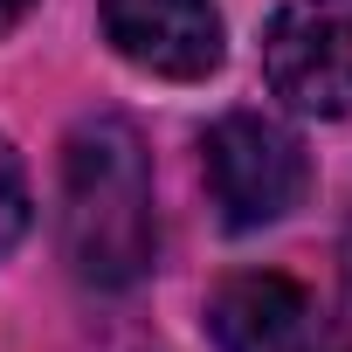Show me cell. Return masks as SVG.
<instances>
[{
  "mask_svg": "<svg viewBox=\"0 0 352 352\" xmlns=\"http://www.w3.org/2000/svg\"><path fill=\"white\" fill-rule=\"evenodd\" d=\"M152 152L131 118H83L63 145V256L90 290H131L152 270Z\"/></svg>",
  "mask_w": 352,
  "mask_h": 352,
  "instance_id": "1",
  "label": "cell"
},
{
  "mask_svg": "<svg viewBox=\"0 0 352 352\" xmlns=\"http://www.w3.org/2000/svg\"><path fill=\"white\" fill-rule=\"evenodd\" d=\"M304 187H311V159L290 124L263 111H228L208 131V194L221 208V228L235 235L270 228L304 201Z\"/></svg>",
  "mask_w": 352,
  "mask_h": 352,
  "instance_id": "2",
  "label": "cell"
},
{
  "mask_svg": "<svg viewBox=\"0 0 352 352\" xmlns=\"http://www.w3.org/2000/svg\"><path fill=\"white\" fill-rule=\"evenodd\" d=\"M263 76L304 118L352 111V0H283L263 28Z\"/></svg>",
  "mask_w": 352,
  "mask_h": 352,
  "instance_id": "3",
  "label": "cell"
},
{
  "mask_svg": "<svg viewBox=\"0 0 352 352\" xmlns=\"http://www.w3.org/2000/svg\"><path fill=\"white\" fill-rule=\"evenodd\" d=\"M208 331L221 352H345V338L318 311V297L276 270L228 276L208 304Z\"/></svg>",
  "mask_w": 352,
  "mask_h": 352,
  "instance_id": "4",
  "label": "cell"
},
{
  "mask_svg": "<svg viewBox=\"0 0 352 352\" xmlns=\"http://www.w3.org/2000/svg\"><path fill=\"white\" fill-rule=\"evenodd\" d=\"M104 35L124 63L166 83H201L221 69V14L214 0H97Z\"/></svg>",
  "mask_w": 352,
  "mask_h": 352,
  "instance_id": "5",
  "label": "cell"
},
{
  "mask_svg": "<svg viewBox=\"0 0 352 352\" xmlns=\"http://www.w3.org/2000/svg\"><path fill=\"white\" fill-rule=\"evenodd\" d=\"M21 235H28V173L8 152V138H0V256H8Z\"/></svg>",
  "mask_w": 352,
  "mask_h": 352,
  "instance_id": "6",
  "label": "cell"
},
{
  "mask_svg": "<svg viewBox=\"0 0 352 352\" xmlns=\"http://www.w3.org/2000/svg\"><path fill=\"white\" fill-rule=\"evenodd\" d=\"M28 8H35V0H0V35H8V28H14Z\"/></svg>",
  "mask_w": 352,
  "mask_h": 352,
  "instance_id": "7",
  "label": "cell"
}]
</instances>
